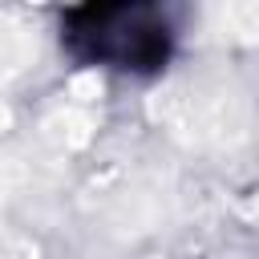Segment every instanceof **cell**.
I'll return each mask as SVG.
<instances>
[{"mask_svg": "<svg viewBox=\"0 0 259 259\" xmlns=\"http://www.w3.org/2000/svg\"><path fill=\"white\" fill-rule=\"evenodd\" d=\"M65 45L85 65L154 73L170 57V24L166 12L150 4H93L69 12Z\"/></svg>", "mask_w": 259, "mask_h": 259, "instance_id": "cell-1", "label": "cell"}]
</instances>
